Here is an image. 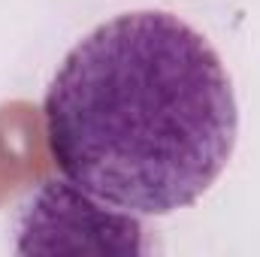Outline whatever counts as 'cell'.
I'll return each instance as SVG.
<instances>
[{"label": "cell", "mask_w": 260, "mask_h": 257, "mask_svg": "<svg viewBox=\"0 0 260 257\" xmlns=\"http://www.w3.org/2000/svg\"><path fill=\"white\" fill-rule=\"evenodd\" d=\"M46 118L27 100L0 106V206L49 176Z\"/></svg>", "instance_id": "3957f363"}, {"label": "cell", "mask_w": 260, "mask_h": 257, "mask_svg": "<svg viewBox=\"0 0 260 257\" xmlns=\"http://www.w3.org/2000/svg\"><path fill=\"white\" fill-rule=\"evenodd\" d=\"M46 139L73 185L133 215H170L215 185L236 145L218 52L170 12L94 27L49 85Z\"/></svg>", "instance_id": "6da1fadb"}, {"label": "cell", "mask_w": 260, "mask_h": 257, "mask_svg": "<svg viewBox=\"0 0 260 257\" xmlns=\"http://www.w3.org/2000/svg\"><path fill=\"white\" fill-rule=\"evenodd\" d=\"M145 230L79 185L43 182L18 218V254H142Z\"/></svg>", "instance_id": "7a4b0ae2"}]
</instances>
